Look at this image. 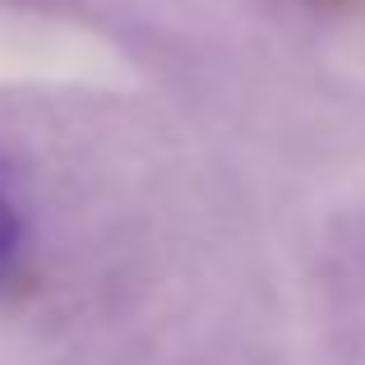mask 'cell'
Listing matches in <instances>:
<instances>
[{
    "mask_svg": "<svg viewBox=\"0 0 365 365\" xmlns=\"http://www.w3.org/2000/svg\"><path fill=\"white\" fill-rule=\"evenodd\" d=\"M19 245H24L19 208H14V199L5 195V185H0V282H5V277H9V268H14V259H19Z\"/></svg>",
    "mask_w": 365,
    "mask_h": 365,
    "instance_id": "cell-1",
    "label": "cell"
}]
</instances>
